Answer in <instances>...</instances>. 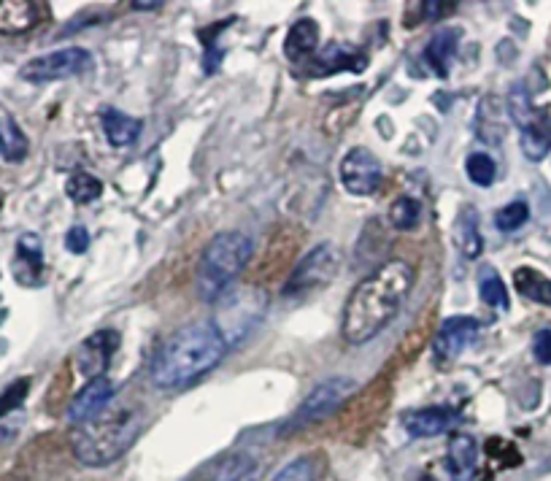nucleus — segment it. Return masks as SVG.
Listing matches in <instances>:
<instances>
[{
  "instance_id": "nucleus-8",
  "label": "nucleus",
  "mask_w": 551,
  "mask_h": 481,
  "mask_svg": "<svg viewBox=\"0 0 551 481\" xmlns=\"http://www.w3.org/2000/svg\"><path fill=\"white\" fill-rule=\"evenodd\" d=\"M354 392H357V384H354L352 379H330V382L319 384V387H314L311 395L300 403V409L292 414V419L287 422L284 430L292 433V430H303V427L308 425H317V422H322V419H327L330 414H335V411L341 409L346 400L352 398Z\"/></svg>"
},
{
  "instance_id": "nucleus-33",
  "label": "nucleus",
  "mask_w": 551,
  "mask_h": 481,
  "mask_svg": "<svg viewBox=\"0 0 551 481\" xmlns=\"http://www.w3.org/2000/svg\"><path fill=\"white\" fill-rule=\"evenodd\" d=\"M28 390H30L28 379H19L14 387H9V390L3 392V395H0V417H3V414H9L11 409H17L19 403L25 400V395H28Z\"/></svg>"
},
{
  "instance_id": "nucleus-13",
  "label": "nucleus",
  "mask_w": 551,
  "mask_h": 481,
  "mask_svg": "<svg viewBox=\"0 0 551 481\" xmlns=\"http://www.w3.org/2000/svg\"><path fill=\"white\" fill-rule=\"evenodd\" d=\"M446 473L452 481H476L479 473V444L468 433H457L446 449Z\"/></svg>"
},
{
  "instance_id": "nucleus-7",
  "label": "nucleus",
  "mask_w": 551,
  "mask_h": 481,
  "mask_svg": "<svg viewBox=\"0 0 551 481\" xmlns=\"http://www.w3.org/2000/svg\"><path fill=\"white\" fill-rule=\"evenodd\" d=\"M92 68V55L82 46H65V49H55L49 55L33 57L30 63L19 68V79H25L30 84H46V82H63L71 76H82L84 71Z\"/></svg>"
},
{
  "instance_id": "nucleus-32",
  "label": "nucleus",
  "mask_w": 551,
  "mask_h": 481,
  "mask_svg": "<svg viewBox=\"0 0 551 481\" xmlns=\"http://www.w3.org/2000/svg\"><path fill=\"white\" fill-rule=\"evenodd\" d=\"M508 114H511V119H514L516 125H519L522 130L535 119V109H533V103H530V92L524 90L522 84L514 87L511 95H508Z\"/></svg>"
},
{
  "instance_id": "nucleus-35",
  "label": "nucleus",
  "mask_w": 551,
  "mask_h": 481,
  "mask_svg": "<svg viewBox=\"0 0 551 481\" xmlns=\"http://www.w3.org/2000/svg\"><path fill=\"white\" fill-rule=\"evenodd\" d=\"M533 354L541 365H551V330L543 327L533 336Z\"/></svg>"
},
{
  "instance_id": "nucleus-20",
  "label": "nucleus",
  "mask_w": 551,
  "mask_h": 481,
  "mask_svg": "<svg viewBox=\"0 0 551 481\" xmlns=\"http://www.w3.org/2000/svg\"><path fill=\"white\" fill-rule=\"evenodd\" d=\"M0 157L9 163H19L28 157V136L6 109H0Z\"/></svg>"
},
{
  "instance_id": "nucleus-14",
  "label": "nucleus",
  "mask_w": 551,
  "mask_h": 481,
  "mask_svg": "<svg viewBox=\"0 0 551 481\" xmlns=\"http://www.w3.org/2000/svg\"><path fill=\"white\" fill-rule=\"evenodd\" d=\"M44 19V6L33 0H0V36H22Z\"/></svg>"
},
{
  "instance_id": "nucleus-16",
  "label": "nucleus",
  "mask_w": 551,
  "mask_h": 481,
  "mask_svg": "<svg viewBox=\"0 0 551 481\" xmlns=\"http://www.w3.org/2000/svg\"><path fill=\"white\" fill-rule=\"evenodd\" d=\"M41 271H44V252H41V238L28 233L19 238L17 257H14V279L19 284L36 287L41 284Z\"/></svg>"
},
{
  "instance_id": "nucleus-15",
  "label": "nucleus",
  "mask_w": 551,
  "mask_h": 481,
  "mask_svg": "<svg viewBox=\"0 0 551 481\" xmlns=\"http://www.w3.org/2000/svg\"><path fill=\"white\" fill-rule=\"evenodd\" d=\"M454 409L449 406H427V409H414L403 414V427L408 436L414 438H435L443 436L454 422Z\"/></svg>"
},
{
  "instance_id": "nucleus-6",
  "label": "nucleus",
  "mask_w": 551,
  "mask_h": 481,
  "mask_svg": "<svg viewBox=\"0 0 551 481\" xmlns=\"http://www.w3.org/2000/svg\"><path fill=\"white\" fill-rule=\"evenodd\" d=\"M341 268V249L330 241L314 246L290 273L281 295L284 298H306L311 292L325 290L333 282L335 273Z\"/></svg>"
},
{
  "instance_id": "nucleus-25",
  "label": "nucleus",
  "mask_w": 551,
  "mask_h": 481,
  "mask_svg": "<svg viewBox=\"0 0 551 481\" xmlns=\"http://www.w3.org/2000/svg\"><path fill=\"white\" fill-rule=\"evenodd\" d=\"M522 152L527 160H533V163H541L543 157L551 152V128L549 125H543L538 114L535 119L522 130Z\"/></svg>"
},
{
  "instance_id": "nucleus-4",
  "label": "nucleus",
  "mask_w": 551,
  "mask_h": 481,
  "mask_svg": "<svg viewBox=\"0 0 551 481\" xmlns=\"http://www.w3.org/2000/svg\"><path fill=\"white\" fill-rule=\"evenodd\" d=\"M254 244L252 238L238 230L217 233L206 246L198 265V295L206 303H217L225 295L238 273L244 271L246 263L252 260Z\"/></svg>"
},
{
  "instance_id": "nucleus-31",
  "label": "nucleus",
  "mask_w": 551,
  "mask_h": 481,
  "mask_svg": "<svg viewBox=\"0 0 551 481\" xmlns=\"http://www.w3.org/2000/svg\"><path fill=\"white\" fill-rule=\"evenodd\" d=\"M527 219H530V206L524 200H514V203H508V206L497 211L495 225L500 233H514L522 225H527Z\"/></svg>"
},
{
  "instance_id": "nucleus-10",
  "label": "nucleus",
  "mask_w": 551,
  "mask_h": 481,
  "mask_svg": "<svg viewBox=\"0 0 551 481\" xmlns=\"http://www.w3.org/2000/svg\"><path fill=\"white\" fill-rule=\"evenodd\" d=\"M476 333H479V322L473 317L457 314V317L446 319L433 341V354L438 365H452L465 352V346L476 338Z\"/></svg>"
},
{
  "instance_id": "nucleus-12",
  "label": "nucleus",
  "mask_w": 551,
  "mask_h": 481,
  "mask_svg": "<svg viewBox=\"0 0 551 481\" xmlns=\"http://www.w3.org/2000/svg\"><path fill=\"white\" fill-rule=\"evenodd\" d=\"M111 400H114V384L106 376L92 379L76 392V398L71 400V409H68V417H71L73 425H82L87 419L98 417L103 409H109Z\"/></svg>"
},
{
  "instance_id": "nucleus-28",
  "label": "nucleus",
  "mask_w": 551,
  "mask_h": 481,
  "mask_svg": "<svg viewBox=\"0 0 551 481\" xmlns=\"http://www.w3.org/2000/svg\"><path fill=\"white\" fill-rule=\"evenodd\" d=\"M65 192H68V198L73 203H92V200H98L103 195V182L95 179L92 173H73L68 184H65Z\"/></svg>"
},
{
  "instance_id": "nucleus-36",
  "label": "nucleus",
  "mask_w": 551,
  "mask_h": 481,
  "mask_svg": "<svg viewBox=\"0 0 551 481\" xmlns=\"http://www.w3.org/2000/svg\"><path fill=\"white\" fill-rule=\"evenodd\" d=\"M133 9L152 11V9H160V3H133Z\"/></svg>"
},
{
  "instance_id": "nucleus-24",
  "label": "nucleus",
  "mask_w": 551,
  "mask_h": 481,
  "mask_svg": "<svg viewBox=\"0 0 551 481\" xmlns=\"http://www.w3.org/2000/svg\"><path fill=\"white\" fill-rule=\"evenodd\" d=\"M514 287L527 300L541 303V306H551V279L543 276L541 271H535V268H516Z\"/></svg>"
},
{
  "instance_id": "nucleus-9",
  "label": "nucleus",
  "mask_w": 551,
  "mask_h": 481,
  "mask_svg": "<svg viewBox=\"0 0 551 481\" xmlns=\"http://www.w3.org/2000/svg\"><path fill=\"white\" fill-rule=\"evenodd\" d=\"M338 176L346 192H352L357 198H371L384 182V165L368 146H354L338 165Z\"/></svg>"
},
{
  "instance_id": "nucleus-3",
  "label": "nucleus",
  "mask_w": 551,
  "mask_h": 481,
  "mask_svg": "<svg viewBox=\"0 0 551 481\" xmlns=\"http://www.w3.org/2000/svg\"><path fill=\"white\" fill-rule=\"evenodd\" d=\"M144 430V411L133 403H109L98 417L73 427L71 446L87 468H106L136 444Z\"/></svg>"
},
{
  "instance_id": "nucleus-30",
  "label": "nucleus",
  "mask_w": 551,
  "mask_h": 481,
  "mask_svg": "<svg viewBox=\"0 0 551 481\" xmlns=\"http://www.w3.org/2000/svg\"><path fill=\"white\" fill-rule=\"evenodd\" d=\"M465 171H468V179L476 184V187H489V184L495 182L497 165L489 155L476 152V155H470L468 160H465Z\"/></svg>"
},
{
  "instance_id": "nucleus-21",
  "label": "nucleus",
  "mask_w": 551,
  "mask_h": 481,
  "mask_svg": "<svg viewBox=\"0 0 551 481\" xmlns=\"http://www.w3.org/2000/svg\"><path fill=\"white\" fill-rule=\"evenodd\" d=\"M319 46V25L314 19H298L290 28V36L284 41V55L290 60H300L317 52Z\"/></svg>"
},
{
  "instance_id": "nucleus-29",
  "label": "nucleus",
  "mask_w": 551,
  "mask_h": 481,
  "mask_svg": "<svg viewBox=\"0 0 551 481\" xmlns=\"http://www.w3.org/2000/svg\"><path fill=\"white\" fill-rule=\"evenodd\" d=\"M419 219H422V203L411 198V195L398 198L392 203V209H389V222L398 230H414L419 225Z\"/></svg>"
},
{
  "instance_id": "nucleus-27",
  "label": "nucleus",
  "mask_w": 551,
  "mask_h": 481,
  "mask_svg": "<svg viewBox=\"0 0 551 481\" xmlns=\"http://www.w3.org/2000/svg\"><path fill=\"white\" fill-rule=\"evenodd\" d=\"M479 295L492 309H508V290L503 279L497 276L495 268H481L479 273Z\"/></svg>"
},
{
  "instance_id": "nucleus-2",
  "label": "nucleus",
  "mask_w": 551,
  "mask_h": 481,
  "mask_svg": "<svg viewBox=\"0 0 551 481\" xmlns=\"http://www.w3.org/2000/svg\"><path fill=\"white\" fill-rule=\"evenodd\" d=\"M227 354V344L211 322H192L165 338L149 368L154 387L184 390L217 368Z\"/></svg>"
},
{
  "instance_id": "nucleus-11",
  "label": "nucleus",
  "mask_w": 551,
  "mask_h": 481,
  "mask_svg": "<svg viewBox=\"0 0 551 481\" xmlns=\"http://www.w3.org/2000/svg\"><path fill=\"white\" fill-rule=\"evenodd\" d=\"M119 349V333L117 330H98L92 333L76 352V368L84 379H100L106 376L111 365V357Z\"/></svg>"
},
{
  "instance_id": "nucleus-5",
  "label": "nucleus",
  "mask_w": 551,
  "mask_h": 481,
  "mask_svg": "<svg viewBox=\"0 0 551 481\" xmlns=\"http://www.w3.org/2000/svg\"><path fill=\"white\" fill-rule=\"evenodd\" d=\"M214 319L211 325L217 327V333L227 344V349L244 344L260 327L265 311H268V295L260 287H230L222 298L214 303Z\"/></svg>"
},
{
  "instance_id": "nucleus-23",
  "label": "nucleus",
  "mask_w": 551,
  "mask_h": 481,
  "mask_svg": "<svg viewBox=\"0 0 551 481\" xmlns=\"http://www.w3.org/2000/svg\"><path fill=\"white\" fill-rule=\"evenodd\" d=\"M260 463L254 460L252 454H230L227 460L217 465V471L211 476V481H260Z\"/></svg>"
},
{
  "instance_id": "nucleus-22",
  "label": "nucleus",
  "mask_w": 551,
  "mask_h": 481,
  "mask_svg": "<svg viewBox=\"0 0 551 481\" xmlns=\"http://www.w3.org/2000/svg\"><path fill=\"white\" fill-rule=\"evenodd\" d=\"M454 244L460 246V252L468 260L481 255V249H484V238L479 233V214L470 209H462V214L454 222Z\"/></svg>"
},
{
  "instance_id": "nucleus-19",
  "label": "nucleus",
  "mask_w": 551,
  "mask_h": 481,
  "mask_svg": "<svg viewBox=\"0 0 551 481\" xmlns=\"http://www.w3.org/2000/svg\"><path fill=\"white\" fill-rule=\"evenodd\" d=\"M457 44H460V30H443V33H435V36L430 38V44L425 46V63L430 65L441 79L449 76Z\"/></svg>"
},
{
  "instance_id": "nucleus-17",
  "label": "nucleus",
  "mask_w": 551,
  "mask_h": 481,
  "mask_svg": "<svg viewBox=\"0 0 551 481\" xmlns=\"http://www.w3.org/2000/svg\"><path fill=\"white\" fill-rule=\"evenodd\" d=\"M100 125H103V133L109 138L111 146H133L136 138L141 136V122L136 117H130L125 111L117 109H106L100 114Z\"/></svg>"
},
{
  "instance_id": "nucleus-18",
  "label": "nucleus",
  "mask_w": 551,
  "mask_h": 481,
  "mask_svg": "<svg viewBox=\"0 0 551 481\" xmlns=\"http://www.w3.org/2000/svg\"><path fill=\"white\" fill-rule=\"evenodd\" d=\"M368 65L365 55L354 52L352 46L330 44L317 55V65L311 73H338V71H362Z\"/></svg>"
},
{
  "instance_id": "nucleus-26",
  "label": "nucleus",
  "mask_w": 551,
  "mask_h": 481,
  "mask_svg": "<svg viewBox=\"0 0 551 481\" xmlns=\"http://www.w3.org/2000/svg\"><path fill=\"white\" fill-rule=\"evenodd\" d=\"M322 476V457L319 454H303L290 465H284L273 481H319Z\"/></svg>"
},
{
  "instance_id": "nucleus-34",
  "label": "nucleus",
  "mask_w": 551,
  "mask_h": 481,
  "mask_svg": "<svg viewBox=\"0 0 551 481\" xmlns=\"http://www.w3.org/2000/svg\"><path fill=\"white\" fill-rule=\"evenodd\" d=\"M65 246H68L71 255H84L90 249V233H87V227L73 225L68 230V236H65Z\"/></svg>"
},
{
  "instance_id": "nucleus-1",
  "label": "nucleus",
  "mask_w": 551,
  "mask_h": 481,
  "mask_svg": "<svg viewBox=\"0 0 551 481\" xmlns=\"http://www.w3.org/2000/svg\"><path fill=\"white\" fill-rule=\"evenodd\" d=\"M414 287V268L406 260H389L362 279L346 300L341 336L346 344L362 346L387 330L403 309Z\"/></svg>"
}]
</instances>
